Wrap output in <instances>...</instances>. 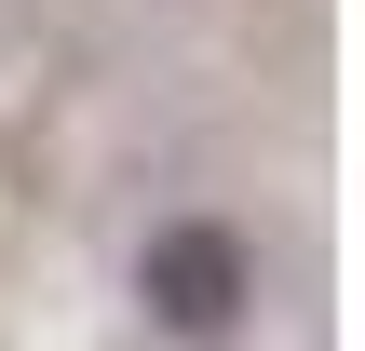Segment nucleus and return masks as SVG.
<instances>
[{
  "label": "nucleus",
  "mask_w": 365,
  "mask_h": 351,
  "mask_svg": "<svg viewBox=\"0 0 365 351\" xmlns=\"http://www.w3.org/2000/svg\"><path fill=\"white\" fill-rule=\"evenodd\" d=\"M135 298H149L163 338H230L244 298H257V257H244V230H217V216H163L149 257H135Z\"/></svg>",
  "instance_id": "f257e3e1"
}]
</instances>
